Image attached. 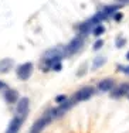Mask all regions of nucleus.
I'll return each mask as SVG.
<instances>
[{
    "label": "nucleus",
    "mask_w": 129,
    "mask_h": 133,
    "mask_svg": "<svg viewBox=\"0 0 129 133\" xmlns=\"http://www.w3.org/2000/svg\"><path fill=\"white\" fill-rule=\"evenodd\" d=\"M65 55H67V50L62 47H57V48H51L46 51L43 55V61L47 64L46 69H48L50 66H54L57 62H61V58Z\"/></svg>",
    "instance_id": "nucleus-1"
},
{
    "label": "nucleus",
    "mask_w": 129,
    "mask_h": 133,
    "mask_svg": "<svg viewBox=\"0 0 129 133\" xmlns=\"http://www.w3.org/2000/svg\"><path fill=\"white\" fill-rule=\"evenodd\" d=\"M53 119H55V118H54V109H48L38 120H36V122H34L33 129H31L30 133H40L47 125H48L50 122H51Z\"/></svg>",
    "instance_id": "nucleus-2"
},
{
    "label": "nucleus",
    "mask_w": 129,
    "mask_h": 133,
    "mask_svg": "<svg viewBox=\"0 0 129 133\" xmlns=\"http://www.w3.org/2000/svg\"><path fill=\"white\" fill-rule=\"evenodd\" d=\"M16 74L21 81H27L33 74V64L31 62H24V64L18 65L17 69H16Z\"/></svg>",
    "instance_id": "nucleus-3"
},
{
    "label": "nucleus",
    "mask_w": 129,
    "mask_h": 133,
    "mask_svg": "<svg viewBox=\"0 0 129 133\" xmlns=\"http://www.w3.org/2000/svg\"><path fill=\"white\" fill-rule=\"evenodd\" d=\"M82 45H84V37L82 36H77L75 38H72L70 41V44H68L67 47H65V50H67V55L78 52L81 48H82Z\"/></svg>",
    "instance_id": "nucleus-4"
},
{
    "label": "nucleus",
    "mask_w": 129,
    "mask_h": 133,
    "mask_svg": "<svg viewBox=\"0 0 129 133\" xmlns=\"http://www.w3.org/2000/svg\"><path fill=\"white\" fill-rule=\"evenodd\" d=\"M94 92H95V91H94L92 87H84V88H81L80 91H77V92H75L74 101H77V102L87 101V99H89V98L92 96Z\"/></svg>",
    "instance_id": "nucleus-5"
},
{
    "label": "nucleus",
    "mask_w": 129,
    "mask_h": 133,
    "mask_svg": "<svg viewBox=\"0 0 129 133\" xmlns=\"http://www.w3.org/2000/svg\"><path fill=\"white\" fill-rule=\"evenodd\" d=\"M27 112H29V99L27 98H21L17 102V106H16V116L24 119Z\"/></svg>",
    "instance_id": "nucleus-6"
},
{
    "label": "nucleus",
    "mask_w": 129,
    "mask_h": 133,
    "mask_svg": "<svg viewBox=\"0 0 129 133\" xmlns=\"http://www.w3.org/2000/svg\"><path fill=\"white\" fill-rule=\"evenodd\" d=\"M74 102H75V101H72V99H67L65 102H62L58 108H55V109H54V118H61V116L64 115L68 109H71V108H72Z\"/></svg>",
    "instance_id": "nucleus-7"
},
{
    "label": "nucleus",
    "mask_w": 129,
    "mask_h": 133,
    "mask_svg": "<svg viewBox=\"0 0 129 133\" xmlns=\"http://www.w3.org/2000/svg\"><path fill=\"white\" fill-rule=\"evenodd\" d=\"M23 120L24 119L18 118V116H14V118L10 120V123H9V128H7V130H6V133H17L20 130V126H21V123H23Z\"/></svg>",
    "instance_id": "nucleus-8"
},
{
    "label": "nucleus",
    "mask_w": 129,
    "mask_h": 133,
    "mask_svg": "<svg viewBox=\"0 0 129 133\" xmlns=\"http://www.w3.org/2000/svg\"><path fill=\"white\" fill-rule=\"evenodd\" d=\"M115 85V81L111 79V78H106V79H102L98 84V89L101 92H108V91H111L112 88H114Z\"/></svg>",
    "instance_id": "nucleus-9"
},
{
    "label": "nucleus",
    "mask_w": 129,
    "mask_h": 133,
    "mask_svg": "<svg viewBox=\"0 0 129 133\" xmlns=\"http://www.w3.org/2000/svg\"><path fill=\"white\" fill-rule=\"evenodd\" d=\"M129 94V84H121L116 89L112 91V98H121Z\"/></svg>",
    "instance_id": "nucleus-10"
},
{
    "label": "nucleus",
    "mask_w": 129,
    "mask_h": 133,
    "mask_svg": "<svg viewBox=\"0 0 129 133\" xmlns=\"http://www.w3.org/2000/svg\"><path fill=\"white\" fill-rule=\"evenodd\" d=\"M4 99L9 103H16L17 101H20L18 99V92L16 89H7L4 92Z\"/></svg>",
    "instance_id": "nucleus-11"
},
{
    "label": "nucleus",
    "mask_w": 129,
    "mask_h": 133,
    "mask_svg": "<svg viewBox=\"0 0 129 133\" xmlns=\"http://www.w3.org/2000/svg\"><path fill=\"white\" fill-rule=\"evenodd\" d=\"M94 28H95V26L91 23V20H88V21H85V23H82L80 26V33H81V36H82V34L85 36V34H88L91 30H94Z\"/></svg>",
    "instance_id": "nucleus-12"
},
{
    "label": "nucleus",
    "mask_w": 129,
    "mask_h": 133,
    "mask_svg": "<svg viewBox=\"0 0 129 133\" xmlns=\"http://www.w3.org/2000/svg\"><path fill=\"white\" fill-rule=\"evenodd\" d=\"M116 10H118V6H106V7H104V10L101 11V13L104 14L105 18H108L109 16L116 14Z\"/></svg>",
    "instance_id": "nucleus-13"
},
{
    "label": "nucleus",
    "mask_w": 129,
    "mask_h": 133,
    "mask_svg": "<svg viewBox=\"0 0 129 133\" xmlns=\"http://www.w3.org/2000/svg\"><path fill=\"white\" fill-rule=\"evenodd\" d=\"M106 62V58L105 57H96L95 59H94V62H92V68L94 69H98V68H101L104 64Z\"/></svg>",
    "instance_id": "nucleus-14"
},
{
    "label": "nucleus",
    "mask_w": 129,
    "mask_h": 133,
    "mask_svg": "<svg viewBox=\"0 0 129 133\" xmlns=\"http://www.w3.org/2000/svg\"><path fill=\"white\" fill-rule=\"evenodd\" d=\"M11 59H4V61H2L0 62V71L2 72H7L9 71V68L11 66Z\"/></svg>",
    "instance_id": "nucleus-15"
},
{
    "label": "nucleus",
    "mask_w": 129,
    "mask_h": 133,
    "mask_svg": "<svg viewBox=\"0 0 129 133\" xmlns=\"http://www.w3.org/2000/svg\"><path fill=\"white\" fill-rule=\"evenodd\" d=\"M104 31H105V28H104V26H101V24H99V26H96V27L92 30V33H94V36H95V37H99L101 34L104 33Z\"/></svg>",
    "instance_id": "nucleus-16"
},
{
    "label": "nucleus",
    "mask_w": 129,
    "mask_h": 133,
    "mask_svg": "<svg viewBox=\"0 0 129 133\" xmlns=\"http://www.w3.org/2000/svg\"><path fill=\"white\" fill-rule=\"evenodd\" d=\"M125 44H126V40H125L124 37H119V38H116V47H118V48H122Z\"/></svg>",
    "instance_id": "nucleus-17"
},
{
    "label": "nucleus",
    "mask_w": 129,
    "mask_h": 133,
    "mask_svg": "<svg viewBox=\"0 0 129 133\" xmlns=\"http://www.w3.org/2000/svg\"><path fill=\"white\" fill-rule=\"evenodd\" d=\"M102 45H104V41L102 40H96L92 47H94V50H99V48H102Z\"/></svg>",
    "instance_id": "nucleus-18"
},
{
    "label": "nucleus",
    "mask_w": 129,
    "mask_h": 133,
    "mask_svg": "<svg viewBox=\"0 0 129 133\" xmlns=\"http://www.w3.org/2000/svg\"><path fill=\"white\" fill-rule=\"evenodd\" d=\"M118 69H119L121 72H124V74L129 75V65H126V66H124V65H118Z\"/></svg>",
    "instance_id": "nucleus-19"
},
{
    "label": "nucleus",
    "mask_w": 129,
    "mask_h": 133,
    "mask_svg": "<svg viewBox=\"0 0 129 133\" xmlns=\"http://www.w3.org/2000/svg\"><path fill=\"white\" fill-rule=\"evenodd\" d=\"M65 101H67V98H65L64 95H58V96L55 98V102H57V103H60V105H61L62 102H65Z\"/></svg>",
    "instance_id": "nucleus-20"
},
{
    "label": "nucleus",
    "mask_w": 129,
    "mask_h": 133,
    "mask_svg": "<svg viewBox=\"0 0 129 133\" xmlns=\"http://www.w3.org/2000/svg\"><path fill=\"white\" fill-rule=\"evenodd\" d=\"M62 68V65H61V62H57V64H55L54 66H53V69H54V71H60V69Z\"/></svg>",
    "instance_id": "nucleus-21"
},
{
    "label": "nucleus",
    "mask_w": 129,
    "mask_h": 133,
    "mask_svg": "<svg viewBox=\"0 0 129 133\" xmlns=\"http://www.w3.org/2000/svg\"><path fill=\"white\" fill-rule=\"evenodd\" d=\"M121 18H122V14H121V13H116V14H115V20H116V21H119Z\"/></svg>",
    "instance_id": "nucleus-22"
},
{
    "label": "nucleus",
    "mask_w": 129,
    "mask_h": 133,
    "mask_svg": "<svg viewBox=\"0 0 129 133\" xmlns=\"http://www.w3.org/2000/svg\"><path fill=\"white\" fill-rule=\"evenodd\" d=\"M2 88H4V82L0 81V89H2Z\"/></svg>",
    "instance_id": "nucleus-23"
},
{
    "label": "nucleus",
    "mask_w": 129,
    "mask_h": 133,
    "mask_svg": "<svg viewBox=\"0 0 129 133\" xmlns=\"http://www.w3.org/2000/svg\"><path fill=\"white\" fill-rule=\"evenodd\" d=\"M126 59H129V51L126 52Z\"/></svg>",
    "instance_id": "nucleus-24"
}]
</instances>
